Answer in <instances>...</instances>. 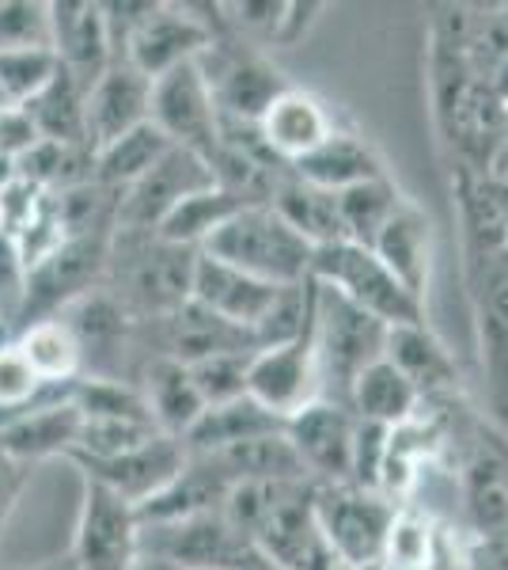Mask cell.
<instances>
[{
  "label": "cell",
  "instance_id": "cell-4",
  "mask_svg": "<svg viewBox=\"0 0 508 570\" xmlns=\"http://www.w3.org/2000/svg\"><path fill=\"white\" fill-rule=\"evenodd\" d=\"M387 335H391V327L384 320L368 316L365 308L349 305L346 297L316 282V331H311V338H316L319 373L322 381L335 384L338 403H346L357 376L387 354Z\"/></svg>",
  "mask_w": 508,
  "mask_h": 570
},
{
  "label": "cell",
  "instance_id": "cell-22",
  "mask_svg": "<svg viewBox=\"0 0 508 570\" xmlns=\"http://www.w3.org/2000/svg\"><path fill=\"white\" fill-rule=\"evenodd\" d=\"M228 491H232V480L209 456H190L187 468L156 499L137 505V518L141 525H168V521H187L198 513H217L225 510Z\"/></svg>",
  "mask_w": 508,
  "mask_h": 570
},
{
  "label": "cell",
  "instance_id": "cell-32",
  "mask_svg": "<svg viewBox=\"0 0 508 570\" xmlns=\"http://www.w3.org/2000/svg\"><path fill=\"white\" fill-rule=\"evenodd\" d=\"M464 502L475 537L508 529V461L501 449H478L464 464Z\"/></svg>",
  "mask_w": 508,
  "mask_h": 570
},
{
  "label": "cell",
  "instance_id": "cell-6",
  "mask_svg": "<svg viewBox=\"0 0 508 570\" xmlns=\"http://www.w3.org/2000/svg\"><path fill=\"white\" fill-rule=\"evenodd\" d=\"M110 240H114V236H72V240H61L53 247L42 263H34L23 278V301H20V312H16L20 331L39 324V320L61 316L72 301L99 289L107 278ZM20 331H16V335H20Z\"/></svg>",
  "mask_w": 508,
  "mask_h": 570
},
{
  "label": "cell",
  "instance_id": "cell-30",
  "mask_svg": "<svg viewBox=\"0 0 508 570\" xmlns=\"http://www.w3.org/2000/svg\"><path fill=\"white\" fill-rule=\"evenodd\" d=\"M346 407L353 411L360 422H376V426L395 430V426H406L410 419H418L421 395L387 357H380V362H372L353 381Z\"/></svg>",
  "mask_w": 508,
  "mask_h": 570
},
{
  "label": "cell",
  "instance_id": "cell-21",
  "mask_svg": "<svg viewBox=\"0 0 508 570\" xmlns=\"http://www.w3.org/2000/svg\"><path fill=\"white\" fill-rule=\"evenodd\" d=\"M163 327V357H175L182 365H198L217 354H255V343L243 327L228 324V320L212 316L198 301H187L163 320H152Z\"/></svg>",
  "mask_w": 508,
  "mask_h": 570
},
{
  "label": "cell",
  "instance_id": "cell-17",
  "mask_svg": "<svg viewBox=\"0 0 508 570\" xmlns=\"http://www.w3.org/2000/svg\"><path fill=\"white\" fill-rule=\"evenodd\" d=\"M152 122V80L137 72L129 61H114L84 99V126H88V149L99 153L114 145L118 137L141 130Z\"/></svg>",
  "mask_w": 508,
  "mask_h": 570
},
{
  "label": "cell",
  "instance_id": "cell-15",
  "mask_svg": "<svg viewBox=\"0 0 508 570\" xmlns=\"http://www.w3.org/2000/svg\"><path fill=\"white\" fill-rule=\"evenodd\" d=\"M84 415L72 403V389H46L34 407L0 422V453L20 468L69 456L80 441Z\"/></svg>",
  "mask_w": 508,
  "mask_h": 570
},
{
  "label": "cell",
  "instance_id": "cell-35",
  "mask_svg": "<svg viewBox=\"0 0 508 570\" xmlns=\"http://www.w3.org/2000/svg\"><path fill=\"white\" fill-rule=\"evenodd\" d=\"M171 149V141L156 130L152 122H145L141 130L118 137L114 145L96 153V183H103L110 190H129L141 176H149L156 164L163 160V153Z\"/></svg>",
  "mask_w": 508,
  "mask_h": 570
},
{
  "label": "cell",
  "instance_id": "cell-39",
  "mask_svg": "<svg viewBox=\"0 0 508 570\" xmlns=\"http://www.w3.org/2000/svg\"><path fill=\"white\" fill-rule=\"evenodd\" d=\"M42 395H46L42 381L27 365L16 338H0V422L34 407Z\"/></svg>",
  "mask_w": 508,
  "mask_h": 570
},
{
  "label": "cell",
  "instance_id": "cell-34",
  "mask_svg": "<svg viewBox=\"0 0 508 570\" xmlns=\"http://www.w3.org/2000/svg\"><path fill=\"white\" fill-rule=\"evenodd\" d=\"M239 209H247L243 202H236L228 195L225 187H209V190H198V195H190L182 206H175L168 220H163L160 228H156V236L168 244H179V247H193V252H201L217 228H225L228 220H232Z\"/></svg>",
  "mask_w": 508,
  "mask_h": 570
},
{
  "label": "cell",
  "instance_id": "cell-19",
  "mask_svg": "<svg viewBox=\"0 0 508 570\" xmlns=\"http://www.w3.org/2000/svg\"><path fill=\"white\" fill-rule=\"evenodd\" d=\"M50 16H53V53H58L61 69L69 72L72 80H80L84 88H91L110 66H114L103 4L53 0Z\"/></svg>",
  "mask_w": 508,
  "mask_h": 570
},
{
  "label": "cell",
  "instance_id": "cell-41",
  "mask_svg": "<svg viewBox=\"0 0 508 570\" xmlns=\"http://www.w3.org/2000/svg\"><path fill=\"white\" fill-rule=\"evenodd\" d=\"M470 544H475V532L459 529L456 521L432 518L429 548H425L421 570H467L470 567Z\"/></svg>",
  "mask_w": 508,
  "mask_h": 570
},
{
  "label": "cell",
  "instance_id": "cell-47",
  "mask_svg": "<svg viewBox=\"0 0 508 570\" xmlns=\"http://www.w3.org/2000/svg\"><path fill=\"white\" fill-rule=\"evenodd\" d=\"M129 570H179L175 563H168L163 556H152V551H141V556L133 559V567Z\"/></svg>",
  "mask_w": 508,
  "mask_h": 570
},
{
  "label": "cell",
  "instance_id": "cell-42",
  "mask_svg": "<svg viewBox=\"0 0 508 570\" xmlns=\"http://www.w3.org/2000/svg\"><path fill=\"white\" fill-rule=\"evenodd\" d=\"M39 126H34V118L27 115V107H16V104H4L0 107V153L12 156V160H20L39 145Z\"/></svg>",
  "mask_w": 508,
  "mask_h": 570
},
{
  "label": "cell",
  "instance_id": "cell-3",
  "mask_svg": "<svg viewBox=\"0 0 508 570\" xmlns=\"http://www.w3.org/2000/svg\"><path fill=\"white\" fill-rule=\"evenodd\" d=\"M311 282L335 289L338 297L365 308L368 316L384 320L387 327L425 324V301L414 297V293L387 271L372 247H360L349 240L319 247L316 263H311Z\"/></svg>",
  "mask_w": 508,
  "mask_h": 570
},
{
  "label": "cell",
  "instance_id": "cell-25",
  "mask_svg": "<svg viewBox=\"0 0 508 570\" xmlns=\"http://www.w3.org/2000/svg\"><path fill=\"white\" fill-rule=\"evenodd\" d=\"M137 389H141L145 403H149L152 422L160 434L187 438V430L201 419V411H206V400H201L198 384H193L190 365L175 362V357L152 354Z\"/></svg>",
  "mask_w": 508,
  "mask_h": 570
},
{
  "label": "cell",
  "instance_id": "cell-23",
  "mask_svg": "<svg viewBox=\"0 0 508 570\" xmlns=\"http://www.w3.org/2000/svg\"><path fill=\"white\" fill-rule=\"evenodd\" d=\"M289 171L300 176L303 183H311V187L330 190V195H341V190H349V187H360V183L387 176L384 156L360 134H349V130H335L316 153L303 156L300 164H292Z\"/></svg>",
  "mask_w": 508,
  "mask_h": 570
},
{
  "label": "cell",
  "instance_id": "cell-5",
  "mask_svg": "<svg viewBox=\"0 0 508 570\" xmlns=\"http://www.w3.org/2000/svg\"><path fill=\"white\" fill-rule=\"evenodd\" d=\"M399 505L353 483H316V521L349 570H380Z\"/></svg>",
  "mask_w": 508,
  "mask_h": 570
},
{
  "label": "cell",
  "instance_id": "cell-2",
  "mask_svg": "<svg viewBox=\"0 0 508 570\" xmlns=\"http://www.w3.org/2000/svg\"><path fill=\"white\" fill-rule=\"evenodd\" d=\"M212 259L236 266L258 282L270 285H300L311 278L316 247L292 233L273 206H247L212 233V240L201 247Z\"/></svg>",
  "mask_w": 508,
  "mask_h": 570
},
{
  "label": "cell",
  "instance_id": "cell-49",
  "mask_svg": "<svg viewBox=\"0 0 508 570\" xmlns=\"http://www.w3.org/2000/svg\"><path fill=\"white\" fill-rule=\"evenodd\" d=\"M251 570H277V567H273V563H266V559H262V556H258V563H255Z\"/></svg>",
  "mask_w": 508,
  "mask_h": 570
},
{
  "label": "cell",
  "instance_id": "cell-13",
  "mask_svg": "<svg viewBox=\"0 0 508 570\" xmlns=\"http://www.w3.org/2000/svg\"><path fill=\"white\" fill-rule=\"evenodd\" d=\"M247 395L285 422L308 407V403L322 400L316 338L308 335V338H297V343L255 351L251 362H247Z\"/></svg>",
  "mask_w": 508,
  "mask_h": 570
},
{
  "label": "cell",
  "instance_id": "cell-20",
  "mask_svg": "<svg viewBox=\"0 0 508 570\" xmlns=\"http://www.w3.org/2000/svg\"><path fill=\"white\" fill-rule=\"evenodd\" d=\"M281 285L258 282L251 274L236 271V266L212 259L201 252L193 263V285H190V301H198L201 308H209L212 316L228 320V324L243 327L247 335L255 331V324L262 320V312L270 308V301L277 297ZM255 343V338H251Z\"/></svg>",
  "mask_w": 508,
  "mask_h": 570
},
{
  "label": "cell",
  "instance_id": "cell-7",
  "mask_svg": "<svg viewBox=\"0 0 508 570\" xmlns=\"http://www.w3.org/2000/svg\"><path fill=\"white\" fill-rule=\"evenodd\" d=\"M198 61H201V69H206L212 104H217V115L225 118V122L258 126L266 107L289 88L281 72H277L255 46L239 42L232 35L212 39V46Z\"/></svg>",
  "mask_w": 508,
  "mask_h": 570
},
{
  "label": "cell",
  "instance_id": "cell-31",
  "mask_svg": "<svg viewBox=\"0 0 508 570\" xmlns=\"http://www.w3.org/2000/svg\"><path fill=\"white\" fill-rule=\"evenodd\" d=\"M16 346L27 357V365L42 381V389H72L84 376V354L80 343L72 338V331L53 320H39V324L23 327L16 335Z\"/></svg>",
  "mask_w": 508,
  "mask_h": 570
},
{
  "label": "cell",
  "instance_id": "cell-26",
  "mask_svg": "<svg viewBox=\"0 0 508 570\" xmlns=\"http://www.w3.org/2000/svg\"><path fill=\"white\" fill-rule=\"evenodd\" d=\"M372 252L380 255L387 271L399 278L414 297L425 301V285H429V255H432V233H429V217L414 206L410 198L399 202L387 225L376 236Z\"/></svg>",
  "mask_w": 508,
  "mask_h": 570
},
{
  "label": "cell",
  "instance_id": "cell-14",
  "mask_svg": "<svg viewBox=\"0 0 508 570\" xmlns=\"http://www.w3.org/2000/svg\"><path fill=\"white\" fill-rule=\"evenodd\" d=\"M285 434L300 453L311 483H353L357 415L346 403L322 395L285 422Z\"/></svg>",
  "mask_w": 508,
  "mask_h": 570
},
{
  "label": "cell",
  "instance_id": "cell-10",
  "mask_svg": "<svg viewBox=\"0 0 508 570\" xmlns=\"http://www.w3.org/2000/svg\"><path fill=\"white\" fill-rule=\"evenodd\" d=\"M72 563L80 570H129L141 556V518L137 505L103 483L84 480L77 537H72Z\"/></svg>",
  "mask_w": 508,
  "mask_h": 570
},
{
  "label": "cell",
  "instance_id": "cell-11",
  "mask_svg": "<svg viewBox=\"0 0 508 570\" xmlns=\"http://www.w3.org/2000/svg\"><path fill=\"white\" fill-rule=\"evenodd\" d=\"M209 187H217V176H212L206 156L171 145L149 176H141L133 187L122 190L114 233H156L175 206H182L190 195Z\"/></svg>",
  "mask_w": 508,
  "mask_h": 570
},
{
  "label": "cell",
  "instance_id": "cell-27",
  "mask_svg": "<svg viewBox=\"0 0 508 570\" xmlns=\"http://www.w3.org/2000/svg\"><path fill=\"white\" fill-rule=\"evenodd\" d=\"M209 461L232 483H311L308 468H303L300 453L292 449L285 430L228 445L220 453H212Z\"/></svg>",
  "mask_w": 508,
  "mask_h": 570
},
{
  "label": "cell",
  "instance_id": "cell-16",
  "mask_svg": "<svg viewBox=\"0 0 508 570\" xmlns=\"http://www.w3.org/2000/svg\"><path fill=\"white\" fill-rule=\"evenodd\" d=\"M187 461L190 453L182 445V438L156 434L145 445L129 449V453L103 456V461H72V464L84 472V480L103 483L107 491L122 494L129 505H145L187 468Z\"/></svg>",
  "mask_w": 508,
  "mask_h": 570
},
{
  "label": "cell",
  "instance_id": "cell-48",
  "mask_svg": "<svg viewBox=\"0 0 508 570\" xmlns=\"http://www.w3.org/2000/svg\"><path fill=\"white\" fill-rule=\"evenodd\" d=\"M16 179H20V164H16L12 156L0 153V195H4V190L12 187Z\"/></svg>",
  "mask_w": 508,
  "mask_h": 570
},
{
  "label": "cell",
  "instance_id": "cell-12",
  "mask_svg": "<svg viewBox=\"0 0 508 570\" xmlns=\"http://www.w3.org/2000/svg\"><path fill=\"white\" fill-rule=\"evenodd\" d=\"M152 126L171 145L193 149L209 160L220 141V115L201 61H187L152 80Z\"/></svg>",
  "mask_w": 508,
  "mask_h": 570
},
{
  "label": "cell",
  "instance_id": "cell-24",
  "mask_svg": "<svg viewBox=\"0 0 508 570\" xmlns=\"http://www.w3.org/2000/svg\"><path fill=\"white\" fill-rule=\"evenodd\" d=\"M384 357L414 384V389H418L421 403L437 400V395H451L459 389L456 357L448 354V346L440 343V338L432 335L425 324L391 327Z\"/></svg>",
  "mask_w": 508,
  "mask_h": 570
},
{
  "label": "cell",
  "instance_id": "cell-29",
  "mask_svg": "<svg viewBox=\"0 0 508 570\" xmlns=\"http://www.w3.org/2000/svg\"><path fill=\"white\" fill-rule=\"evenodd\" d=\"M270 206L277 209V217L297 236H303L316 252L346 240L338 195H330V190H322V187H311V183H303L300 176H292V171L277 183Z\"/></svg>",
  "mask_w": 508,
  "mask_h": 570
},
{
  "label": "cell",
  "instance_id": "cell-33",
  "mask_svg": "<svg viewBox=\"0 0 508 570\" xmlns=\"http://www.w3.org/2000/svg\"><path fill=\"white\" fill-rule=\"evenodd\" d=\"M84 99H88V88L80 85V80H72L64 69H58V77L50 80V88L27 104V115L34 118L42 141L84 145V149H88Z\"/></svg>",
  "mask_w": 508,
  "mask_h": 570
},
{
  "label": "cell",
  "instance_id": "cell-44",
  "mask_svg": "<svg viewBox=\"0 0 508 570\" xmlns=\"http://www.w3.org/2000/svg\"><path fill=\"white\" fill-rule=\"evenodd\" d=\"M467 570H508V529L475 537L470 544V567Z\"/></svg>",
  "mask_w": 508,
  "mask_h": 570
},
{
  "label": "cell",
  "instance_id": "cell-46",
  "mask_svg": "<svg viewBox=\"0 0 508 570\" xmlns=\"http://www.w3.org/2000/svg\"><path fill=\"white\" fill-rule=\"evenodd\" d=\"M0 570H80L72 563V556H61V559H42V563H23V567H0Z\"/></svg>",
  "mask_w": 508,
  "mask_h": 570
},
{
  "label": "cell",
  "instance_id": "cell-38",
  "mask_svg": "<svg viewBox=\"0 0 508 570\" xmlns=\"http://www.w3.org/2000/svg\"><path fill=\"white\" fill-rule=\"evenodd\" d=\"M53 50V16L42 0H0V53Z\"/></svg>",
  "mask_w": 508,
  "mask_h": 570
},
{
  "label": "cell",
  "instance_id": "cell-37",
  "mask_svg": "<svg viewBox=\"0 0 508 570\" xmlns=\"http://www.w3.org/2000/svg\"><path fill=\"white\" fill-rule=\"evenodd\" d=\"M61 61L53 50H8L0 53V96L4 104L27 107L34 96L50 88Z\"/></svg>",
  "mask_w": 508,
  "mask_h": 570
},
{
  "label": "cell",
  "instance_id": "cell-50",
  "mask_svg": "<svg viewBox=\"0 0 508 570\" xmlns=\"http://www.w3.org/2000/svg\"><path fill=\"white\" fill-rule=\"evenodd\" d=\"M0 107H4V96H0Z\"/></svg>",
  "mask_w": 508,
  "mask_h": 570
},
{
  "label": "cell",
  "instance_id": "cell-45",
  "mask_svg": "<svg viewBox=\"0 0 508 570\" xmlns=\"http://www.w3.org/2000/svg\"><path fill=\"white\" fill-rule=\"evenodd\" d=\"M23 468L16 464V461H8L4 453H0V518H8L12 513V502H16V494H20V487H23Z\"/></svg>",
  "mask_w": 508,
  "mask_h": 570
},
{
  "label": "cell",
  "instance_id": "cell-18",
  "mask_svg": "<svg viewBox=\"0 0 508 570\" xmlns=\"http://www.w3.org/2000/svg\"><path fill=\"white\" fill-rule=\"evenodd\" d=\"M335 118L322 107V99H316L303 88H285L281 96L266 107V115L258 118V137H262L266 153L273 156L277 164L292 168L303 156H311L335 134Z\"/></svg>",
  "mask_w": 508,
  "mask_h": 570
},
{
  "label": "cell",
  "instance_id": "cell-1",
  "mask_svg": "<svg viewBox=\"0 0 508 570\" xmlns=\"http://www.w3.org/2000/svg\"><path fill=\"white\" fill-rule=\"evenodd\" d=\"M201 252L160 240L156 233H114L110 240L107 274H114L118 289H110L129 316L163 320L190 301L193 263Z\"/></svg>",
  "mask_w": 508,
  "mask_h": 570
},
{
  "label": "cell",
  "instance_id": "cell-9",
  "mask_svg": "<svg viewBox=\"0 0 508 570\" xmlns=\"http://www.w3.org/2000/svg\"><path fill=\"white\" fill-rule=\"evenodd\" d=\"M220 35L225 31H217L206 16H193V8L187 4H156V0H149V12L129 31L118 61H129L137 72L156 80L163 72L187 66V61H198Z\"/></svg>",
  "mask_w": 508,
  "mask_h": 570
},
{
  "label": "cell",
  "instance_id": "cell-36",
  "mask_svg": "<svg viewBox=\"0 0 508 570\" xmlns=\"http://www.w3.org/2000/svg\"><path fill=\"white\" fill-rule=\"evenodd\" d=\"M402 195L395 190L391 179H372V183H360V187H349L338 195L341 206V225H346V240L360 244V247H372L380 228L387 225V217L399 209Z\"/></svg>",
  "mask_w": 508,
  "mask_h": 570
},
{
  "label": "cell",
  "instance_id": "cell-28",
  "mask_svg": "<svg viewBox=\"0 0 508 570\" xmlns=\"http://www.w3.org/2000/svg\"><path fill=\"white\" fill-rule=\"evenodd\" d=\"M277 430H285V419H277L273 411H266L251 395H239L232 403H217V407L201 411V419L187 430L182 445H187L190 456H212L228 445L277 434Z\"/></svg>",
  "mask_w": 508,
  "mask_h": 570
},
{
  "label": "cell",
  "instance_id": "cell-40",
  "mask_svg": "<svg viewBox=\"0 0 508 570\" xmlns=\"http://www.w3.org/2000/svg\"><path fill=\"white\" fill-rule=\"evenodd\" d=\"M247 362H251V354H217V357H206V362L190 365L193 384H198L206 407L232 403L239 395H247Z\"/></svg>",
  "mask_w": 508,
  "mask_h": 570
},
{
  "label": "cell",
  "instance_id": "cell-8",
  "mask_svg": "<svg viewBox=\"0 0 508 570\" xmlns=\"http://www.w3.org/2000/svg\"><path fill=\"white\" fill-rule=\"evenodd\" d=\"M141 551L163 556L179 570H251L258 563L251 540L225 518V510L168 525H141Z\"/></svg>",
  "mask_w": 508,
  "mask_h": 570
},
{
  "label": "cell",
  "instance_id": "cell-43",
  "mask_svg": "<svg viewBox=\"0 0 508 570\" xmlns=\"http://www.w3.org/2000/svg\"><path fill=\"white\" fill-rule=\"evenodd\" d=\"M322 4H303V0H297V4H285L281 12V27H277L273 35V46H297L303 35L311 31V23L319 20Z\"/></svg>",
  "mask_w": 508,
  "mask_h": 570
}]
</instances>
